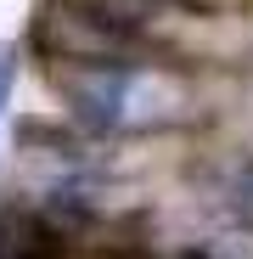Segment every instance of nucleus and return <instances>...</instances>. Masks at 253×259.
I'll return each instance as SVG.
<instances>
[{"mask_svg": "<svg viewBox=\"0 0 253 259\" xmlns=\"http://www.w3.org/2000/svg\"><path fill=\"white\" fill-rule=\"evenodd\" d=\"M28 39L45 68H158L163 62L135 28L113 23L90 0H39Z\"/></svg>", "mask_w": 253, "mask_h": 259, "instance_id": "nucleus-1", "label": "nucleus"}, {"mask_svg": "<svg viewBox=\"0 0 253 259\" xmlns=\"http://www.w3.org/2000/svg\"><path fill=\"white\" fill-rule=\"evenodd\" d=\"M62 253L68 237L45 203H23V197L0 203V259H62Z\"/></svg>", "mask_w": 253, "mask_h": 259, "instance_id": "nucleus-2", "label": "nucleus"}, {"mask_svg": "<svg viewBox=\"0 0 253 259\" xmlns=\"http://www.w3.org/2000/svg\"><path fill=\"white\" fill-rule=\"evenodd\" d=\"M62 259H118V253H107V248H68Z\"/></svg>", "mask_w": 253, "mask_h": 259, "instance_id": "nucleus-3", "label": "nucleus"}, {"mask_svg": "<svg viewBox=\"0 0 253 259\" xmlns=\"http://www.w3.org/2000/svg\"><path fill=\"white\" fill-rule=\"evenodd\" d=\"M0 102H6V79H0Z\"/></svg>", "mask_w": 253, "mask_h": 259, "instance_id": "nucleus-4", "label": "nucleus"}]
</instances>
